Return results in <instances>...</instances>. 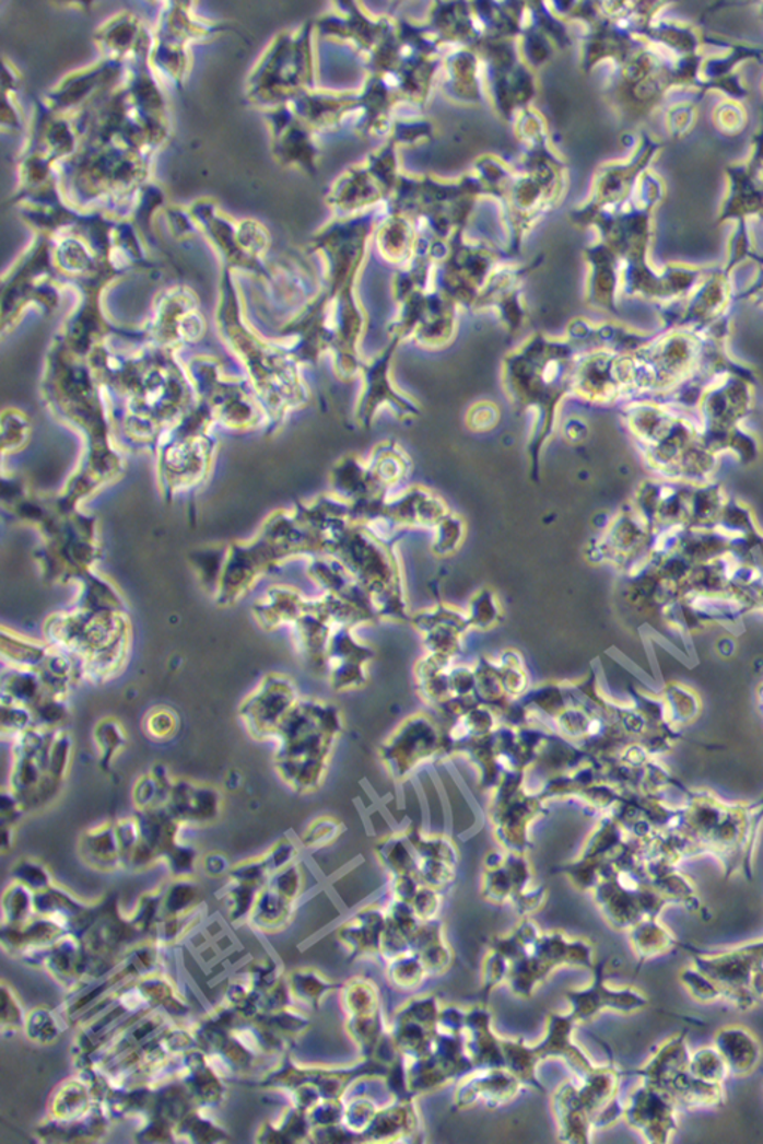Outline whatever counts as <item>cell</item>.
Returning a JSON list of instances; mask_svg holds the SVG:
<instances>
[{
  "label": "cell",
  "instance_id": "6da1fadb",
  "mask_svg": "<svg viewBox=\"0 0 763 1144\" xmlns=\"http://www.w3.org/2000/svg\"><path fill=\"white\" fill-rule=\"evenodd\" d=\"M492 949L507 959V980L516 995L529 996L560 966L595 967L588 941H570L561 931L541 933L535 922H520L508 936L495 938Z\"/></svg>",
  "mask_w": 763,
  "mask_h": 1144
},
{
  "label": "cell",
  "instance_id": "7a4b0ae2",
  "mask_svg": "<svg viewBox=\"0 0 763 1144\" xmlns=\"http://www.w3.org/2000/svg\"><path fill=\"white\" fill-rule=\"evenodd\" d=\"M666 198V184L659 175L646 172L642 178V195L637 207L623 221L622 252H625L631 264V275H635L637 289L652 296L674 299L683 296L701 277H707L712 268L696 266L670 265L662 273L655 272L647 264L652 227L650 221L655 208Z\"/></svg>",
  "mask_w": 763,
  "mask_h": 1144
},
{
  "label": "cell",
  "instance_id": "3957f363",
  "mask_svg": "<svg viewBox=\"0 0 763 1144\" xmlns=\"http://www.w3.org/2000/svg\"><path fill=\"white\" fill-rule=\"evenodd\" d=\"M695 962V969L707 976L724 999L740 1008L754 1006L763 999V941L726 953H707L680 942Z\"/></svg>",
  "mask_w": 763,
  "mask_h": 1144
},
{
  "label": "cell",
  "instance_id": "277c9868",
  "mask_svg": "<svg viewBox=\"0 0 763 1144\" xmlns=\"http://www.w3.org/2000/svg\"><path fill=\"white\" fill-rule=\"evenodd\" d=\"M725 174L729 183L728 196L721 205L717 223L732 220L737 223L729 244L728 266L725 268L726 272L731 273L740 261L754 253L748 221L754 215L763 220V184L749 160L726 166Z\"/></svg>",
  "mask_w": 763,
  "mask_h": 1144
},
{
  "label": "cell",
  "instance_id": "5b68a950",
  "mask_svg": "<svg viewBox=\"0 0 763 1144\" xmlns=\"http://www.w3.org/2000/svg\"><path fill=\"white\" fill-rule=\"evenodd\" d=\"M438 1013L434 996L413 1000L398 1013L391 1037L397 1051L412 1061L429 1057L436 1044Z\"/></svg>",
  "mask_w": 763,
  "mask_h": 1144
},
{
  "label": "cell",
  "instance_id": "8992f818",
  "mask_svg": "<svg viewBox=\"0 0 763 1144\" xmlns=\"http://www.w3.org/2000/svg\"><path fill=\"white\" fill-rule=\"evenodd\" d=\"M604 970V962L597 964L594 967V982L588 988L565 994V999L572 1004V1012L568 1015L576 1023H586L600 1015L602 1011L631 1013L649 1006L647 996L639 994L633 988L611 990L606 983Z\"/></svg>",
  "mask_w": 763,
  "mask_h": 1144
},
{
  "label": "cell",
  "instance_id": "52a82bcc",
  "mask_svg": "<svg viewBox=\"0 0 763 1144\" xmlns=\"http://www.w3.org/2000/svg\"><path fill=\"white\" fill-rule=\"evenodd\" d=\"M674 1101L654 1086L644 1084L631 1097L623 1118L652 1143H666L677 1130Z\"/></svg>",
  "mask_w": 763,
  "mask_h": 1144
},
{
  "label": "cell",
  "instance_id": "ba28073f",
  "mask_svg": "<svg viewBox=\"0 0 763 1144\" xmlns=\"http://www.w3.org/2000/svg\"><path fill=\"white\" fill-rule=\"evenodd\" d=\"M576 1020L572 1016H561L560 1013H551L548 1018V1032L543 1041L532 1048V1052L540 1060L548 1057H562L568 1061L570 1067L576 1070L578 1077L597 1070L586 1053L578 1049L572 1041V1032Z\"/></svg>",
  "mask_w": 763,
  "mask_h": 1144
},
{
  "label": "cell",
  "instance_id": "9c48e42d",
  "mask_svg": "<svg viewBox=\"0 0 763 1144\" xmlns=\"http://www.w3.org/2000/svg\"><path fill=\"white\" fill-rule=\"evenodd\" d=\"M491 1019V1013L485 1006H478L473 1011L467 1012L466 1024H463L469 1031L466 1052L478 1067H506L502 1039H498L492 1031Z\"/></svg>",
  "mask_w": 763,
  "mask_h": 1144
},
{
  "label": "cell",
  "instance_id": "30bf717a",
  "mask_svg": "<svg viewBox=\"0 0 763 1144\" xmlns=\"http://www.w3.org/2000/svg\"><path fill=\"white\" fill-rule=\"evenodd\" d=\"M707 36L699 24L662 20L650 24L644 39L656 48H662L671 59H680L703 52L704 45H707Z\"/></svg>",
  "mask_w": 763,
  "mask_h": 1144
},
{
  "label": "cell",
  "instance_id": "8fae6325",
  "mask_svg": "<svg viewBox=\"0 0 763 1144\" xmlns=\"http://www.w3.org/2000/svg\"><path fill=\"white\" fill-rule=\"evenodd\" d=\"M519 1084V1078L506 1067L486 1069L485 1072L463 1082L461 1089L458 1088L455 1095V1102L458 1107H467L482 1100L483 1097L494 1106L502 1105L515 1097Z\"/></svg>",
  "mask_w": 763,
  "mask_h": 1144
},
{
  "label": "cell",
  "instance_id": "7c38bea8",
  "mask_svg": "<svg viewBox=\"0 0 763 1144\" xmlns=\"http://www.w3.org/2000/svg\"><path fill=\"white\" fill-rule=\"evenodd\" d=\"M715 1048L728 1065L729 1073L737 1076L752 1073L762 1057L761 1043L756 1037L749 1029L733 1025L719 1029Z\"/></svg>",
  "mask_w": 763,
  "mask_h": 1144
},
{
  "label": "cell",
  "instance_id": "4fadbf2b",
  "mask_svg": "<svg viewBox=\"0 0 763 1144\" xmlns=\"http://www.w3.org/2000/svg\"><path fill=\"white\" fill-rule=\"evenodd\" d=\"M691 1055L686 1043V1032H680L666 1044L660 1046L655 1057L647 1062L646 1067L638 1070L637 1073L644 1078V1084L664 1090L677 1074L689 1067Z\"/></svg>",
  "mask_w": 763,
  "mask_h": 1144
},
{
  "label": "cell",
  "instance_id": "5bb4252c",
  "mask_svg": "<svg viewBox=\"0 0 763 1144\" xmlns=\"http://www.w3.org/2000/svg\"><path fill=\"white\" fill-rule=\"evenodd\" d=\"M387 917L377 909L363 910L350 924L344 925L342 936L356 955L380 953Z\"/></svg>",
  "mask_w": 763,
  "mask_h": 1144
},
{
  "label": "cell",
  "instance_id": "9a60e30c",
  "mask_svg": "<svg viewBox=\"0 0 763 1144\" xmlns=\"http://www.w3.org/2000/svg\"><path fill=\"white\" fill-rule=\"evenodd\" d=\"M420 1125L413 1100H400L389 1109L377 1110L371 1125L364 1134L371 1135L372 1140H389L401 1134H410Z\"/></svg>",
  "mask_w": 763,
  "mask_h": 1144
},
{
  "label": "cell",
  "instance_id": "2e32d148",
  "mask_svg": "<svg viewBox=\"0 0 763 1144\" xmlns=\"http://www.w3.org/2000/svg\"><path fill=\"white\" fill-rule=\"evenodd\" d=\"M631 942L639 961L671 953L674 947H680V942L656 922V918H646L631 929Z\"/></svg>",
  "mask_w": 763,
  "mask_h": 1144
},
{
  "label": "cell",
  "instance_id": "e0dca14e",
  "mask_svg": "<svg viewBox=\"0 0 763 1144\" xmlns=\"http://www.w3.org/2000/svg\"><path fill=\"white\" fill-rule=\"evenodd\" d=\"M502 1048L504 1053V1061H506V1069L512 1074H515L520 1082H527V1084L535 1085L536 1088H540L539 1082L536 1081L535 1070L539 1058L532 1052V1048H527L523 1040H504L502 1039Z\"/></svg>",
  "mask_w": 763,
  "mask_h": 1144
},
{
  "label": "cell",
  "instance_id": "ac0fdd59",
  "mask_svg": "<svg viewBox=\"0 0 763 1144\" xmlns=\"http://www.w3.org/2000/svg\"><path fill=\"white\" fill-rule=\"evenodd\" d=\"M689 1072L693 1076L701 1078V1081L708 1082V1084L724 1085L725 1078L728 1077L729 1069L716 1048H705L692 1053L691 1061H689Z\"/></svg>",
  "mask_w": 763,
  "mask_h": 1144
},
{
  "label": "cell",
  "instance_id": "d6986e66",
  "mask_svg": "<svg viewBox=\"0 0 763 1144\" xmlns=\"http://www.w3.org/2000/svg\"><path fill=\"white\" fill-rule=\"evenodd\" d=\"M426 973L424 962L416 953H408L392 959L389 978L394 985L401 990H412L420 985Z\"/></svg>",
  "mask_w": 763,
  "mask_h": 1144
},
{
  "label": "cell",
  "instance_id": "ffe728a7",
  "mask_svg": "<svg viewBox=\"0 0 763 1144\" xmlns=\"http://www.w3.org/2000/svg\"><path fill=\"white\" fill-rule=\"evenodd\" d=\"M749 117L748 110L744 109L741 102L728 100L721 102L715 110V125L721 133L733 135L741 133L742 130L748 126Z\"/></svg>",
  "mask_w": 763,
  "mask_h": 1144
},
{
  "label": "cell",
  "instance_id": "44dd1931",
  "mask_svg": "<svg viewBox=\"0 0 763 1144\" xmlns=\"http://www.w3.org/2000/svg\"><path fill=\"white\" fill-rule=\"evenodd\" d=\"M701 97H696L695 101L686 102V104L677 105L670 109L667 116L668 132L674 139L683 138L684 135L689 133L695 125L696 113H699V105L701 104Z\"/></svg>",
  "mask_w": 763,
  "mask_h": 1144
},
{
  "label": "cell",
  "instance_id": "7402d4cb",
  "mask_svg": "<svg viewBox=\"0 0 763 1144\" xmlns=\"http://www.w3.org/2000/svg\"><path fill=\"white\" fill-rule=\"evenodd\" d=\"M680 980H682L683 985L691 991L693 999L699 1000V1002L709 1003L715 1002L717 999H721L719 988H717L707 976L701 973L700 970H683L682 974H680Z\"/></svg>",
  "mask_w": 763,
  "mask_h": 1144
},
{
  "label": "cell",
  "instance_id": "603a6c76",
  "mask_svg": "<svg viewBox=\"0 0 763 1144\" xmlns=\"http://www.w3.org/2000/svg\"><path fill=\"white\" fill-rule=\"evenodd\" d=\"M508 970H510V966H508L504 955L500 954L498 950L492 949L486 957L485 966H483V988H485L486 995L504 980H507Z\"/></svg>",
  "mask_w": 763,
  "mask_h": 1144
},
{
  "label": "cell",
  "instance_id": "cb8c5ba5",
  "mask_svg": "<svg viewBox=\"0 0 763 1144\" xmlns=\"http://www.w3.org/2000/svg\"><path fill=\"white\" fill-rule=\"evenodd\" d=\"M146 729L155 739H169L178 729V717L171 709H157L148 717Z\"/></svg>",
  "mask_w": 763,
  "mask_h": 1144
},
{
  "label": "cell",
  "instance_id": "d4e9b609",
  "mask_svg": "<svg viewBox=\"0 0 763 1144\" xmlns=\"http://www.w3.org/2000/svg\"><path fill=\"white\" fill-rule=\"evenodd\" d=\"M409 904L412 906L413 912L421 921H433L438 906H441V898L430 889H420Z\"/></svg>",
  "mask_w": 763,
  "mask_h": 1144
},
{
  "label": "cell",
  "instance_id": "484cf974",
  "mask_svg": "<svg viewBox=\"0 0 763 1144\" xmlns=\"http://www.w3.org/2000/svg\"><path fill=\"white\" fill-rule=\"evenodd\" d=\"M756 293L761 294V296L763 297V269L762 268H759V277H758L756 284H754L752 287V289H750L748 291V293H746V294H748V296H752V294H756Z\"/></svg>",
  "mask_w": 763,
  "mask_h": 1144
},
{
  "label": "cell",
  "instance_id": "4316f807",
  "mask_svg": "<svg viewBox=\"0 0 763 1144\" xmlns=\"http://www.w3.org/2000/svg\"><path fill=\"white\" fill-rule=\"evenodd\" d=\"M749 258H750V260L756 261V264L759 265V268L763 269V256H758L756 253H752V254H750Z\"/></svg>",
  "mask_w": 763,
  "mask_h": 1144
},
{
  "label": "cell",
  "instance_id": "83f0119b",
  "mask_svg": "<svg viewBox=\"0 0 763 1144\" xmlns=\"http://www.w3.org/2000/svg\"><path fill=\"white\" fill-rule=\"evenodd\" d=\"M761 7H762V10H761V15H762V19H763V3H762V5H761Z\"/></svg>",
  "mask_w": 763,
  "mask_h": 1144
}]
</instances>
